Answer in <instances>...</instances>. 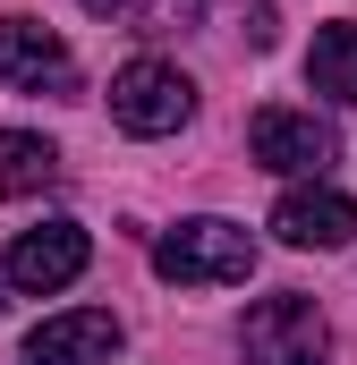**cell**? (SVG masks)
<instances>
[{
    "instance_id": "52a82bcc",
    "label": "cell",
    "mask_w": 357,
    "mask_h": 365,
    "mask_svg": "<svg viewBox=\"0 0 357 365\" xmlns=\"http://www.w3.org/2000/svg\"><path fill=\"white\" fill-rule=\"evenodd\" d=\"M0 77L17 93H77V60L51 26L34 17H0Z\"/></svg>"
},
{
    "instance_id": "7c38bea8",
    "label": "cell",
    "mask_w": 357,
    "mask_h": 365,
    "mask_svg": "<svg viewBox=\"0 0 357 365\" xmlns=\"http://www.w3.org/2000/svg\"><path fill=\"white\" fill-rule=\"evenodd\" d=\"M272 34H281V17H272L264 0H256V17H247V43H256V51H272Z\"/></svg>"
},
{
    "instance_id": "6da1fadb",
    "label": "cell",
    "mask_w": 357,
    "mask_h": 365,
    "mask_svg": "<svg viewBox=\"0 0 357 365\" xmlns=\"http://www.w3.org/2000/svg\"><path fill=\"white\" fill-rule=\"evenodd\" d=\"M154 272L171 280V289H230V280L256 272V238L238 230V221H178L154 238Z\"/></svg>"
},
{
    "instance_id": "9c48e42d",
    "label": "cell",
    "mask_w": 357,
    "mask_h": 365,
    "mask_svg": "<svg viewBox=\"0 0 357 365\" xmlns=\"http://www.w3.org/2000/svg\"><path fill=\"white\" fill-rule=\"evenodd\" d=\"M60 179V145L26 136V128H0V195H43Z\"/></svg>"
},
{
    "instance_id": "5bb4252c",
    "label": "cell",
    "mask_w": 357,
    "mask_h": 365,
    "mask_svg": "<svg viewBox=\"0 0 357 365\" xmlns=\"http://www.w3.org/2000/svg\"><path fill=\"white\" fill-rule=\"evenodd\" d=\"M0 314H9V297H0Z\"/></svg>"
},
{
    "instance_id": "8fae6325",
    "label": "cell",
    "mask_w": 357,
    "mask_h": 365,
    "mask_svg": "<svg viewBox=\"0 0 357 365\" xmlns=\"http://www.w3.org/2000/svg\"><path fill=\"white\" fill-rule=\"evenodd\" d=\"M128 17H136V34H171V26L204 17V0H128Z\"/></svg>"
},
{
    "instance_id": "3957f363",
    "label": "cell",
    "mask_w": 357,
    "mask_h": 365,
    "mask_svg": "<svg viewBox=\"0 0 357 365\" xmlns=\"http://www.w3.org/2000/svg\"><path fill=\"white\" fill-rule=\"evenodd\" d=\"M111 119H119L128 136H178V128L196 119V86L178 77L171 60H128V68L111 77Z\"/></svg>"
},
{
    "instance_id": "8992f818",
    "label": "cell",
    "mask_w": 357,
    "mask_h": 365,
    "mask_svg": "<svg viewBox=\"0 0 357 365\" xmlns=\"http://www.w3.org/2000/svg\"><path fill=\"white\" fill-rule=\"evenodd\" d=\"M272 230H281V247H306V255H341L357 238V204L341 187H289L281 204H272Z\"/></svg>"
},
{
    "instance_id": "277c9868",
    "label": "cell",
    "mask_w": 357,
    "mask_h": 365,
    "mask_svg": "<svg viewBox=\"0 0 357 365\" xmlns=\"http://www.w3.org/2000/svg\"><path fill=\"white\" fill-rule=\"evenodd\" d=\"M86 255H94V238L77 230V221H43V230H17L0 280L26 289V297H51V289H69V280L86 272Z\"/></svg>"
},
{
    "instance_id": "4fadbf2b",
    "label": "cell",
    "mask_w": 357,
    "mask_h": 365,
    "mask_svg": "<svg viewBox=\"0 0 357 365\" xmlns=\"http://www.w3.org/2000/svg\"><path fill=\"white\" fill-rule=\"evenodd\" d=\"M86 9L94 17H128V0H86Z\"/></svg>"
},
{
    "instance_id": "7a4b0ae2",
    "label": "cell",
    "mask_w": 357,
    "mask_h": 365,
    "mask_svg": "<svg viewBox=\"0 0 357 365\" xmlns=\"http://www.w3.org/2000/svg\"><path fill=\"white\" fill-rule=\"evenodd\" d=\"M238 349L247 365H323L332 357V323H323V306L315 297H264V306H247V331H238Z\"/></svg>"
},
{
    "instance_id": "30bf717a",
    "label": "cell",
    "mask_w": 357,
    "mask_h": 365,
    "mask_svg": "<svg viewBox=\"0 0 357 365\" xmlns=\"http://www.w3.org/2000/svg\"><path fill=\"white\" fill-rule=\"evenodd\" d=\"M306 86L323 102H357V26H323L306 51Z\"/></svg>"
},
{
    "instance_id": "ba28073f",
    "label": "cell",
    "mask_w": 357,
    "mask_h": 365,
    "mask_svg": "<svg viewBox=\"0 0 357 365\" xmlns=\"http://www.w3.org/2000/svg\"><path fill=\"white\" fill-rule=\"evenodd\" d=\"M111 349H119V314H102V306L51 314L26 331V365H111Z\"/></svg>"
},
{
    "instance_id": "5b68a950",
    "label": "cell",
    "mask_w": 357,
    "mask_h": 365,
    "mask_svg": "<svg viewBox=\"0 0 357 365\" xmlns=\"http://www.w3.org/2000/svg\"><path fill=\"white\" fill-rule=\"evenodd\" d=\"M247 153L264 162V170H281V179H323V162H332V128L315 119V110H256L247 119Z\"/></svg>"
}]
</instances>
